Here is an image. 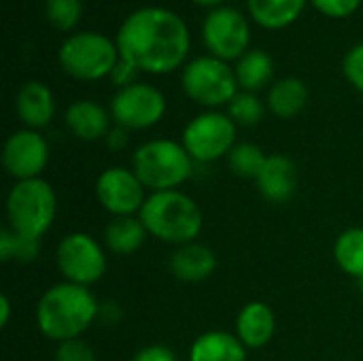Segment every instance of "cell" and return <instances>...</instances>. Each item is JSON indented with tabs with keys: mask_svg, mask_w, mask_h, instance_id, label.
<instances>
[{
	"mask_svg": "<svg viewBox=\"0 0 363 361\" xmlns=\"http://www.w3.org/2000/svg\"><path fill=\"white\" fill-rule=\"evenodd\" d=\"M130 361H179V357L166 345H147L140 351H136Z\"/></svg>",
	"mask_w": 363,
	"mask_h": 361,
	"instance_id": "cell-32",
	"label": "cell"
},
{
	"mask_svg": "<svg viewBox=\"0 0 363 361\" xmlns=\"http://www.w3.org/2000/svg\"><path fill=\"white\" fill-rule=\"evenodd\" d=\"M15 111L26 128L40 130L55 115L53 91L40 81H28L19 87L15 96Z\"/></svg>",
	"mask_w": 363,
	"mask_h": 361,
	"instance_id": "cell-18",
	"label": "cell"
},
{
	"mask_svg": "<svg viewBox=\"0 0 363 361\" xmlns=\"http://www.w3.org/2000/svg\"><path fill=\"white\" fill-rule=\"evenodd\" d=\"M83 13L81 0H47L45 15L57 30H70L79 23Z\"/></svg>",
	"mask_w": 363,
	"mask_h": 361,
	"instance_id": "cell-28",
	"label": "cell"
},
{
	"mask_svg": "<svg viewBox=\"0 0 363 361\" xmlns=\"http://www.w3.org/2000/svg\"><path fill=\"white\" fill-rule=\"evenodd\" d=\"M98 319H102V321L108 323V326L117 323V321L121 319V306L115 304V302H104V304H100V317H98Z\"/></svg>",
	"mask_w": 363,
	"mask_h": 361,
	"instance_id": "cell-35",
	"label": "cell"
},
{
	"mask_svg": "<svg viewBox=\"0 0 363 361\" xmlns=\"http://www.w3.org/2000/svg\"><path fill=\"white\" fill-rule=\"evenodd\" d=\"M236 123L228 113L206 111L196 115L183 130L181 143L196 164H213L228 157L236 145Z\"/></svg>",
	"mask_w": 363,
	"mask_h": 361,
	"instance_id": "cell-9",
	"label": "cell"
},
{
	"mask_svg": "<svg viewBox=\"0 0 363 361\" xmlns=\"http://www.w3.org/2000/svg\"><path fill=\"white\" fill-rule=\"evenodd\" d=\"M194 164L183 143L170 138L147 140L132 155V170L151 194L179 189L194 174Z\"/></svg>",
	"mask_w": 363,
	"mask_h": 361,
	"instance_id": "cell-4",
	"label": "cell"
},
{
	"mask_svg": "<svg viewBox=\"0 0 363 361\" xmlns=\"http://www.w3.org/2000/svg\"><path fill=\"white\" fill-rule=\"evenodd\" d=\"M138 217L149 236L172 247L196 243L204 228L200 204L181 189L149 194Z\"/></svg>",
	"mask_w": 363,
	"mask_h": 361,
	"instance_id": "cell-3",
	"label": "cell"
},
{
	"mask_svg": "<svg viewBox=\"0 0 363 361\" xmlns=\"http://www.w3.org/2000/svg\"><path fill=\"white\" fill-rule=\"evenodd\" d=\"M234 334L249 351L268 347L277 334V315L272 306L262 300L247 302L236 315Z\"/></svg>",
	"mask_w": 363,
	"mask_h": 361,
	"instance_id": "cell-15",
	"label": "cell"
},
{
	"mask_svg": "<svg viewBox=\"0 0 363 361\" xmlns=\"http://www.w3.org/2000/svg\"><path fill=\"white\" fill-rule=\"evenodd\" d=\"M257 23L266 28H285L298 19L306 0H247Z\"/></svg>",
	"mask_w": 363,
	"mask_h": 361,
	"instance_id": "cell-23",
	"label": "cell"
},
{
	"mask_svg": "<svg viewBox=\"0 0 363 361\" xmlns=\"http://www.w3.org/2000/svg\"><path fill=\"white\" fill-rule=\"evenodd\" d=\"M308 102V87L298 77H285L272 83L268 91V109L281 119H291L304 111Z\"/></svg>",
	"mask_w": 363,
	"mask_h": 361,
	"instance_id": "cell-21",
	"label": "cell"
},
{
	"mask_svg": "<svg viewBox=\"0 0 363 361\" xmlns=\"http://www.w3.org/2000/svg\"><path fill=\"white\" fill-rule=\"evenodd\" d=\"M55 266L66 283L91 287L106 274V251L85 232L66 234L55 247Z\"/></svg>",
	"mask_w": 363,
	"mask_h": 361,
	"instance_id": "cell-7",
	"label": "cell"
},
{
	"mask_svg": "<svg viewBox=\"0 0 363 361\" xmlns=\"http://www.w3.org/2000/svg\"><path fill=\"white\" fill-rule=\"evenodd\" d=\"M100 317V304L89 287L74 283L51 285L38 300L34 319L38 332L51 343L81 338Z\"/></svg>",
	"mask_w": 363,
	"mask_h": 361,
	"instance_id": "cell-2",
	"label": "cell"
},
{
	"mask_svg": "<svg viewBox=\"0 0 363 361\" xmlns=\"http://www.w3.org/2000/svg\"><path fill=\"white\" fill-rule=\"evenodd\" d=\"M255 185L264 200L270 204H285L298 191V166L289 155L272 153L266 157L262 172L255 179Z\"/></svg>",
	"mask_w": 363,
	"mask_h": 361,
	"instance_id": "cell-14",
	"label": "cell"
},
{
	"mask_svg": "<svg viewBox=\"0 0 363 361\" xmlns=\"http://www.w3.org/2000/svg\"><path fill=\"white\" fill-rule=\"evenodd\" d=\"M60 66L74 79L96 81L113 72L119 62L117 43L98 32H77L60 47Z\"/></svg>",
	"mask_w": 363,
	"mask_h": 361,
	"instance_id": "cell-6",
	"label": "cell"
},
{
	"mask_svg": "<svg viewBox=\"0 0 363 361\" xmlns=\"http://www.w3.org/2000/svg\"><path fill=\"white\" fill-rule=\"evenodd\" d=\"M313 4L330 17H347L357 11L362 0H313Z\"/></svg>",
	"mask_w": 363,
	"mask_h": 361,
	"instance_id": "cell-31",
	"label": "cell"
},
{
	"mask_svg": "<svg viewBox=\"0 0 363 361\" xmlns=\"http://www.w3.org/2000/svg\"><path fill=\"white\" fill-rule=\"evenodd\" d=\"M49 143L38 130H17L2 147V166L15 181L40 179L49 164Z\"/></svg>",
	"mask_w": 363,
	"mask_h": 361,
	"instance_id": "cell-13",
	"label": "cell"
},
{
	"mask_svg": "<svg viewBox=\"0 0 363 361\" xmlns=\"http://www.w3.org/2000/svg\"><path fill=\"white\" fill-rule=\"evenodd\" d=\"M128 132L130 130H125V128H121V126H115V128H111L108 130V134H106V145L113 149V151H119V149H123L125 145H128Z\"/></svg>",
	"mask_w": 363,
	"mask_h": 361,
	"instance_id": "cell-34",
	"label": "cell"
},
{
	"mask_svg": "<svg viewBox=\"0 0 363 361\" xmlns=\"http://www.w3.org/2000/svg\"><path fill=\"white\" fill-rule=\"evenodd\" d=\"M202 38L215 57L236 60L247 53L251 30L242 13L232 6H219L204 17Z\"/></svg>",
	"mask_w": 363,
	"mask_h": 361,
	"instance_id": "cell-12",
	"label": "cell"
},
{
	"mask_svg": "<svg viewBox=\"0 0 363 361\" xmlns=\"http://www.w3.org/2000/svg\"><path fill=\"white\" fill-rule=\"evenodd\" d=\"M94 194L98 204L111 217L138 215L147 200V187L136 172L125 166H111L102 170L96 179Z\"/></svg>",
	"mask_w": 363,
	"mask_h": 361,
	"instance_id": "cell-11",
	"label": "cell"
},
{
	"mask_svg": "<svg viewBox=\"0 0 363 361\" xmlns=\"http://www.w3.org/2000/svg\"><path fill=\"white\" fill-rule=\"evenodd\" d=\"M166 113L164 94L149 83H132L121 87L111 100V117L125 130H147Z\"/></svg>",
	"mask_w": 363,
	"mask_h": 361,
	"instance_id": "cell-10",
	"label": "cell"
},
{
	"mask_svg": "<svg viewBox=\"0 0 363 361\" xmlns=\"http://www.w3.org/2000/svg\"><path fill=\"white\" fill-rule=\"evenodd\" d=\"M194 2H198V4H217L221 0H194Z\"/></svg>",
	"mask_w": 363,
	"mask_h": 361,
	"instance_id": "cell-37",
	"label": "cell"
},
{
	"mask_svg": "<svg viewBox=\"0 0 363 361\" xmlns=\"http://www.w3.org/2000/svg\"><path fill=\"white\" fill-rule=\"evenodd\" d=\"M38 253H40V240L21 236L13 232L9 226L2 228L0 232V260L2 262L30 264L38 257Z\"/></svg>",
	"mask_w": 363,
	"mask_h": 361,
	"instance_id": "cell-26",
	"label": "cell"
},
{
	"mask_svg": "<svg viewBox=\"0 0 363 361\" xmlns=\"http://www.w3.org/2000/svg\"><path fill=\"white\" fill-rule=\"evenodd\" d=\"M147 236L149 232L140 221V217L132 215V217H111V221L104 228L102 240L111 253L128 257L143 249Z\"/></svg>",
	"mask_w": 363,
	"mask_h": 361,
	"instance_id": "cell-20",
	"label": "cell"
},
{
	"mask_svg": "<svg viewBox=\"0 0 363 361\" xmlns=\"http://www.w3.org/2000/svg\"><path fill=\"white\" fill-rule=\"evenodd\" d=\"M55 361H96V353L83 338L60 343L55 349Z\"/></svg>",
	"mask_w": 363,
	"mask_h": 361,
	"instance_id": "cell-29",
	"label": "cell"
},
{
	"mask_svg": "<svg viewBox=\"0 0 363 361\" xmlns=\"http://www.w3.org/2000/svg\"><path fill=\"white\" fill-rule=\"evenodd\" d=\"M136 74H138V70H136L130 62H125V60L119 57L117 66H115L113 72H111V79H113V83L119 85V89H121V87H128V85L136 83Z\"/></svg>",
	"mask_w": 363,
	"mask_h": 361,
	"instance_id": "cell-33",
	"label": "cell"
},
{
	"mask_svg": "<svg viewBox=\"0 0 363 361\" xmlns=\"http://www.w3.org/2000/svg\"><path fill=\"white\" fill-rule=\"evenodd\" d=\"M183 89L185 94L208 109L230 104L238 94L236 72L215 55H200L191 60L183 70Z\"/></svg>",
	"mask_w": 363,
	"mask_h": 361,
	"instance_id": "cell-8",
	"label": "cell"
},
{
	"mask_svg": "<svg viewBox=\"0 0 363 361\" xmlns=\"http://www.w3.org/2000/svg\"><path fill=\"white\" fill-rule=\"evenodd\" d=\"M228 115L236 126L242 128H253L257 126L264 115H266V106L264 102L255 96V91H238L230 104H228Z\"/></svg>",
	"mask_w": 363,
	"mask_h": 361,
	"instance_id": "cell-27",
	"label": "cell"
},
{
	"mask_svg": "<svg viewBox=\"0 0 363 361\" xmlns=\"http://www.w3.org/2000/svg\"><path fill=\"white\" fill-rule=\"evenodd\" d=\"M111 111H106L96 100H77L64 113V123L70 134L87 143L106 138L111 130Z\"/></svg>",
	"mask_w": 363,
	"mask_h": 361,
	"instance_id": "cell-17",
	"label": "cell"
},
{
	"mask_svg": "<svg viewBox=\"0 0 363 361\" xmlns=\"http://www.w3.org/2000/svg\"><path fill=\"white\" fill-rule=\"evenodd\" d=\"M266 157L268 155L262 151V147L253 143H236L228 155V166L236 177L255 181L266 164Z\"/></svg>",
	"mask_w": 363,
	"mask_h": 361,
	"instance_id": "cell-25",
	"label": "cell"
},
{
	"mask_svg": "<svg viewBox=\"0 0 363 361\" xmlns=\"http://www.w3.org/2000/svg\"><path fill=\"white\" fill-rule=\"evenodd\" d=\"M236 79L245 91H257L272 81L274 62L264 49H249L236 64Z\"/></svg>",
	"mask_w": 363,
	"mask_h": 361,
	"instance_id": "cell-22",
	"label": "cell"
},
{
	"mask_svg": "<svg viewBox=\"0 0 363 361\" xmlns=\"http://www.w3.org/2000/svg\"><path fill=\"white\" fill-rule=\"evenodd\" d=\"M334 262L345 274L363 281V228H349L336 238Z\"/></svg>",
	"mask_w": 363,
	"mask_h": 361,
	"instance_id": "cell-24",
	"label": "cell"
},
{
	"mask_svg": "<svg viewBox=\"0 0 363 361\" xmlns=\"http://www.w3.org/2000/svg\"><path fill=\"white\" fill-rule=\"evenodd\" d=\"M217 266H219V262H217L215 251L198 240L174 247V251L168 260L170 274L181 283L208 281L215 274Z\"/></svg>",
	"mask_w": 363,
	"mask_h": 361,
	"instance_id": "cell-16",
	"label": "cell"
},
{
	"mask_svg": "<svg viewBox=\"0 0 363 361\" xmlns=\"http://www.w3.org/2000/svg\"><path fill=\"white\" fill-rule=\"evenodd\" d=\"M342 70H345L349 83L363 94V43H357L355 47H351L347 51Z\"/></svg>",
	"mask_w": 363,
	"mask_h": 361,
	"instance_id": "cell-30",
	"label": "cell"
},
{
	"mask_svg": "<svg viewBox=\"0 0 363 361\" xmlns=\"http://www.w3.org/2000/svg\"><path fill=\"white\" fill-rule=\"evenodd\" d=\"M247 351L236 334L208 330L191 343L189 361H247Z\"/></svg>",
	"mask_w": 363,
	"mask_h": 361,
	"instance_id": "cell-19",
	"label": "cell"
},
{
	"mask_svg": "<svg viewBox=\"0 0 363 361\" xmlns=\"http://www.w3.org/2000/svg\"><path fill=\"white\" fill-rule=\"evenodd\" d=\"M362 300H363V281H362Z\"/></svg>",
	"mask_w": 363,
	"mask_h": 361,
	"instance_id": "cell-38",
	"label": "cell"
},
{
	"mask_svg": "<svg viewBox=\"0 0 363 361\" xmlns=\"http://www.w3.org/2000/svg\"><path fill=\"white\" fill-rule=\"evenodd\" d=\"M57 215V196L51 183L40 179L15 181L6 196V226L28 238L40 240Z\"/></svg>",
	"mask_w": 363,
	"mask_h": 361,
	"instance_id": "cell-5",
	"label": "cell"
},
{
	"mask_svg": "<svg viewBox=\"0 0 363 361\" xmlns=\"http://www.w3.org/2000/svg\"><path fill=\"white\" fill-rule=\"evenodd\" d=\"M11 300L6 294L0 296V328H9V321H11Z\"/></svg>",
	"mask_w": 363,
	"mask_h": 361,
	"instance_id": "cell-36",
	"label": "cell"
},
{
	"mask_svg": "<svg viewBox=\"0 0 363 361\" xmlns=\"http://www.w3.org/2000/svg\"><path fill=\"white\" fill-rule=\"evenodd\" d=\"M115 43L121 60L130 62L136 70L162 74L185 62L189 30L170 9L145 6L123 19Z\"/></svg>",
	"mask_w": 363,
	"mask_h": 361,
	"instance_id": "cell-1",
	"label": "cell"
}]
</instances>
